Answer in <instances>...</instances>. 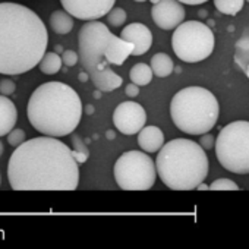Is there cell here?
I'll return each mask as SVG.
<instances>
[{
	"label": "cell",
	"mask_w": 249,
	"mask_h": 249,
	"mask_svg": "<svg viewBox=\"0 0 249 249\" xmlns=\"http://www.w3.org/2000/svg\"><path fill=\"white\" fill-rule=\"evenodd\" d=\"M245 0H214V6L224 15H236L242 11Z\"/></svg>",
	"instance_id": "21"
},
{
	"label": "cell",
	"mask_w": 249,
	"mask_h": 249,
	"mask_svg": "<svg viewBox=\"0 0 249 249\" xmlns=\"http://www.w3.org/2000/svg\"><path fill=\"white\" fill-rule=\"evenodd\" d=\"M135 2H138V3H142V2H147V0H135Z\"/></svg>",
	"instance_id": "34"
},
{
	"label": "cell",
	"mask_w": 249,
	"mask_h": 249,
	"mask_svg": "<svg viewBox=\"0 0 249 249\" xmlns=\"http://www.w3.org/2000/svg\"><path fill=\"white\" fill-rule=\"evenodd\" d=\"M124 92H126L128 97L134 98V97H137L140 94V85H137V84L132 82V84H129L126 88H124Z\"/></svg>",
	"instance_id": "29"
},
{
	"label": "cell",
	"mask_w": 249,
	"mask_h": 249,
	"mask_svg": "<svg viewBox=\"0 0 249 249\" xmlns=\"http://www.w3.org/2000/svg\"><path fill=\"white\" fill-rule=\"evenodd\" d=\"M50 27L56 34H69L73 28V17L66 11H54L50 15Z\"/></svg>",
	"instance_id": "17"
},
{
	"label": "cell",
	"mask_w": 249,
	"mask_h": 249,
	"mask_svg": "<svg viewBox=\"0 0 249 249\" xmlns=\"http://www.w3.org/2000/svg\"><path fill=\"white\" fill-rule=\"evenodd\" d=\"M62 60H63V65L71 68V66H75L79 60V53L73 52V50H65L62 53Z\"/></svg>",
	"instance_id": "26"
},
{
	"label": "cell",
	"mask_w": 249,
	"mask_h": 249,
	"mask_svg": "<svg viewBox=\"0 0 249 249\" xmlns=\"http://www.w3.org/2000/svg\"><path fill=\"white\" fill-rule=\"evenodd\" d=\"M150 2H151V3L154 5V3H159V2H160V0H150Z\"/></svg>",
	"instance_id": "33"
},
{
	"label": "cell",
	"mask_w": 249,
	"mask_h": 249,
	"mask_svg": "<svg viewBox=\"0 0 249 249\" xmlns=\"http://www.w3.org/2000/svg\"><path fill=\"white\" fill-rule=\"evenodd\" d=\"M18 120V110L8 98V95L0 94V137L8 135L17 124Z\"/></svg>",
	"instance_id": "15"
},
{
	"label": "cell",
	"mask_w": 249,
	"mask_h": 249,
	"mask_svg": "<svg viewBox=\"0 0 249 249\" xmlns=\"http://www.w3.org/2000/svg\"><path fill=\"white\" fill-rule=\"evenodd\" d=\"M220 106L215 95L202 87L178 91L170 103V116L176 128L188 135L210 132L218 120Z\"/></svg>",
	"instance_id": "6"
},
{
	"label": "cell",
	"mask_w": 249,
	"mask_h": 249,
	"mask_svg": "<svg viewBox=\"0 0 249 249\" xmlns=\"http://www.w3.org/2000/svg\"><path fill=\"white\" fill-rule=\"evenodd\" d=\"M72 153H73V157L76 159L78 163H85L89 157V150L88 147L85 145V142L81 140L79 135L73 134L72 132Z\"/></svg>",
	"instance_id": "22"
},
{
	"label": "cell",
	"mask_w": 249,
	"mask_h": 249,
	"mask_svg": "<svg viewBox=\"0 0 249 249\" xmlns=\"http://www.w3.org/2000/svg\"><path fill=\"white\" fill-rule=\"evenodd\" d=\"M199 145L207 151V150H213L215 148V138L213 135H210L208 132L207 134H202L201 135V140H199Z\"/></svg>",
	"instance_id": "28"
},
{
	"label": "cell",
	"mask_w": 249,
	"mask_h": 249,
	"mask_svg": "<svg viewBox=\"0 0 249 249\" xmlns=\"http://www.w3.org/2000/svg\"><path fill=\"white\" fill-rule=\"evenodd\" d=\"M215 38L210 27L199 21H186L175 28L172 47L175 54L186 63L205 60L214 52Z\"/></svg>",
	"instance_id": "9"
},
{
	"label": "cell",
	"mask_w": 249,
	"mask_h": 249,
	"mask_svg": "<svg viewBox=\"0 0 249 249\" xmlns=\"http://www.w3.org/2000/svg\"><path fill=\"white\" fill-rule=\"evenodd\" d=\"M17 89V85L12 79H3V81H0V94H3V95H12Z\"/></svg>",
	"instance_id": "27"
},
{
	"label": "cell",
	"mask_w": 249,
	"mask_h": 249,
	"mask_svg": "<svg viewBox=\"0 0 249 249\" xmlns=\"http://www.w3.org/2000/svg\"><path fill=\"white\" fill-rule=\"evenodd\" d=\"M27 141V135H25V131L24 129H18V128H14L9 134H8V142L12 145V147H19L21 144H24Z\"/></svg>",
	"instance_id": "25"
},
{
	"label": "cell",
	"mask_w": 249,
	"mask_h": 249,
	"mask_svg": "<svg viewBox=\"0 0 249 249\" xmlns=\"http://www.w3.org/2000/svg\"><path fill=\"white\" fill-rule=\"evenodd\" d=\"M3 150H5V147H3V142H2V141H0V156H2V154H3Z\"/></svg>",
	"instance_id": "32"
},
{
	"label": "cell",
	"mask_w": 249,
	"mask_h": 249,
	"mask_svg": "<svg viewBox=\"0 0 249 249\" xmlns=\"http://www.w3.org/2000/svg\"><path fill=\"white\" fill-rule=\"evenodd\" d=\"M180 3H185V5H192V6H195V5H202V3H205V2H208V0H179Z\"/></svg>",
	"instance_id": "30"
},
{
	"label": "cell",
	"mask_w": 249,
	"mask_h": 249,
	"mask_svg": "<svg viewBox=\"0 0 249 249\" xmlns=\"http://www.w3.org/2000/svg\"><path fill=\"white\" fill-rule=\"evenodd\" d=\"M47 44V28L34 11L19 3H0V73L21 75L34 69Z\"/></svg>",
	"instance_id": "2"
},
{
	"label": "cell",
	"mask_w": 249,
	"mask_h": 249,
	"mask_svg": "<svg viewBox=\"0 0 249 249\" xmlns=\"http://www.w3.org/2000/svg\"><path fill=\"white\" fill-rule=\"evenodd\" d=\"M215 154L226 170L236 175H248L249 122L236 120L226 124L215 138Z\"/></svg>",
	"instance_id": "7"
},
{
	"label": "cell",
	"mask_w": 249,
	"mask_h": 249,
	"mask_svg": "<svg viewBox=\"0 0 249 249\" xmlns=\"http://www.w3.org/2000/svg\"><path fill=\"white\" fill-rule=\"evenodd\" d=\"M153 75H154V72H153L151 66H148L145 63H137L129 71L131 82H134L140 87L148 85L153 81Z\"/></svg>",
	"instance_id": "19"
},
{
	"label": "cell",
	"mask_w": 249,
	"mask_h": 249,
	"mask_svg": "<svg viewBox=\"0 0 249 249\" xmlns=\"http://www.w3.org/2000/svg\"><path fill=\"white\" fill-rule=\"evenodd\" d=\"M63 65V60H62V56H59L57 53L54 52H49L43 56L41 62L38 63L40 66V71L46 75H54L60 71Z\"/></svg>",
	"instance_id": "20"
},
{
	"label": "cell",
	"mask_w": 249,
	"mask_h": 249,
	"mask_svg": "<svg viewBox=\"0 0 249 249\" xmlns=\"http://www.w3.org/2000/svg\"><path fill=\"white\" fill-rule=\"evenodd\" d=\"M114 34L100 21H88L79 30L78 47L79 62L94 87L103 92L114 91L122 85V76H119L108 63L106 54L114 40Z\"/></svg>",
	"instance_id": "5"
},
{
	"label": "cell",
	"mask_w": 249,
	"mask_h": 249,
	"mask_svg": "<svg viewBox=\"0 0 249 249\" xmlns=\"http://www.w3.org/2000/svg\"><path fill=\"white\" fill-rule=\"evenodd\" d=\"M113 123L123 135H135L147 123L145 108L135 101H123L114 108Z\"/></svg>",
	"instance_id": "10"
},
{
	"label": "cell",
	"mask_w": 249,
	"mask_h": 249,
	"mask_svg": "<svg viewBox=\"0 0 249 249\" xmlns=\"http://www.w3.org/2000/svg\"><path fill=\"white\" fill-rule=\"evenodd\" d=\"M211 191H239V186L236 185V182L230 180V179H217L210 185Z\"/></svg>",
	"instance_id": "24"
},
{
	"label": "cell",
	"mask_w": 249,
	"mask_h": 249,
	"mask_svg": "<svg viewBox=\"0 0 249 249\" xmlns=\"http://www.w3.org/2000/svg\"><path fill=\"white\" fill-rule=\"evenodd\" d=\"M27 114L31 126L43 135H71L81 122L82 103L78 92L63 82H46L31 94Z\"/></svg>",
	"instance_id": "3"
},
{
	"label": "cell",
	"mask_w": 249,
	"mask_h": 249,
	"mask_svg": "<svg viewBox=\"0 0 249 249\" xmlns=\"http://www.w3.org/2000/svg\"><path fill=\"white\" fill-rule=\"evenodd\" d=\"M72 150L56 137L25 141L8 164L9 185L15 191H75L79 167Z\"/></svg>",
	"instance_id": "1"
},
{
	"label": "cell",
	"mask_w": 249,
	"mask_h": 249,
	"mask_svg": "<svg viewBox=\"0 0 249 249\" xmlns=\"http://www.w3.org/2000/svg\"><path fill=\"white\" fill-rule=\"evenodd\" d=\"M116 0H60L66 12L82 21H95L106 17Z\"/></svg>",
	"instance_id": "11"
},
{
	"label": "cell",
	"mask_w": 249,
	"mask_h": 249,
	"mask_svg": "<svg viewBox=\"0 0 249 249\" xmlns=\"http://www.w3.org/2000/svg\"><path fill=\"white\" fill-rule=\"evenodd\" d=\"M234 62L249 78V30H245L234 44Z\"/></svg>",
	"instance_id": "16"
},
{
	"label": "cell",
	"mask_w": 249,
	"mask_h": 249,
	"mask_svg": "<svg viewBox=\"0 0 249 249\" xmlns=\"http://www.w3.org/2000/svg\"><path fill=\"white\" fill-rule=\"evenodd\" d=\"M161 182L173 191L196 189L208 176V157L205 150L185 138H178L161 147L156 160Z\"/></svg>",
	"instance_id": "4"
},
{
	"label": "cell",
	"mask_w": 249,
	"mask_h": 249,
	"mask_svg": "<svg viewBox=\"0 0 249 249\" xmlns=\"http://www.w3.org/2000/svg\"><path fill=\"white\" fill-rule=\"evenodd\" d=\"M138 145L145 153H156L160 151L164 145V134L157 126H144L138 132Z\"/></svg>",
	"instance_id": "14"
},
{
	"label": "cell",
	"mask_w": 249,
	"mask_h": 249,
	"mask_svg": "<svg viewBox=\"0 0 249 249\" xmlns=\"http://www.w3.org/2000/svg\"><path fill=\"white\" fill-rule=\"evenodd\" d=\"M151 69L154 72L156 76L159 78H166L169 76L173 69H175V63L172 60V57L167 53H157L151 57Z\"/></svg>",
	"instance_id": "18"
},
{
	"label": "cell",
	"mask_w": 249,
	"mask_h": 249,
	"mask_svg": "<svg viewBox=\"0 0 249 249\" xmlns=\"http://www.w3.org/2000/svg\"><path fill=\"white\" fill-rule=\"evenodd\" d=\"M185 8L179 0H160L151 8V18L161 30H175L185 21Z\"/></svg>",
	"instance_id": "12"
},
{
	"label": "cell",
	"mask_w": 249,
	"mask_h": 249,
	"mask_svg": "<svg viewBox=\"0 0 249 249\" xmlns=\"http://www.w3.org/2000/svg\"><path fill=\"white\" fill-rule=\"evenodd\" d=\"M120 37L123 40L129 41L131 44H134V53H132L134 56L145 54L153 46V34L150 28L140 22L126 25L122 30Z\"/></svg>",
	"instance_id": "13"
},
{
	"label": "cell",
	"mask_w": 249,
	"mask_h": 249,
	"mask_svg": "<svg viewBox=\"0 0 249 249\" xmlns=\"http://www.w3.org/2000/svg\"><path fill=\"white\" fill-rule=\"evenodd\" d=\"M88 78H89V75H88V72H87V73H81V75H79V79H81L82 82H85V81H87Z\"/></svg>",
	"instance_id": "31"
},
{
	"label": "cell",
	"mask_w": 249,
	"mask_h": 249,
	"mask_svg": "<svg viewBox=\"0 0 249 249\" xmlns=\"http://www.w3.org/2000/svg\"><path fill=\"white\" fill-rule=\"evenodd\" d=\"M248 2H249V0H248Z\"/></svg>",
	"instance_id": "35"
},
{
	"label": "cell",
	"mask_w": 249,
	"mask_h": 249,
	"mask_svg": "<svg viewBox=\"0 0 249 249\" xmlns=\"http://www.w3.org/2000/svg\"><path fill=\"white\" fill-rule=\"evenodd\" d=\"M126 18H128V15H126V12H124V9H122V8H113L107 14V22H108V25H111L114 28L123 25L124 21H126Z\"/></svg>",
	"instance_id": "23"
},
{
	"label": "cell",
	"mask_w": 249,
	"mask_h": 249,
	"mask_svg": "<svg viewBox=\"0 0 249 249\" xmlns=\"http://www.w3.org/2000/svg\"><path fill=\"white\" fill-rule=\"evenodd\" d=\"M114 179L123 191H148L157 179V167L154 160L137 150L123 153L114 163Z\"/></svg>",
	"instance_id": "8"
}]
</instances>
